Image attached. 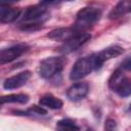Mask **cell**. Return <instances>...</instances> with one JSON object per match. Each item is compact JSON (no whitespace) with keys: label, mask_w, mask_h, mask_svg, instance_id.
<instances>
[{"label":"cell","mask_w":131,"mask_h":131,"mask_svg":"<svg viewBox=\"0 0 131 131\" xmlns=\"http://www.w3.org/2000/svg\"><path fill=\"white\" fill-rule=\"evenodd\" d=\"M49 17L47 7L41 2L33 6H29L19 18L18 28L21 31L32 32L37 31L42 27V24Z\"/></svg>","instance_id":"cell-1"},{"label":"cell","mask_w":131,"mask_h":131,"mask_svg":"<svg viewBox=\"0 0 131 131\" xmlns=\"http://www.w3.org/2000/svg\"><path fill=\"white\" fill-rule=\"evenodd\" d=\"M100 16L101 10L99 8L93 6L84 7L77 13L76 21L73 27L79 33H86L87 30H89L99 20Z\"/></svg>","instance_id":"cell-2"},{"label":"cell","mask_w":131,"mask_h":131,"mask_svg":"<svg viewBox=\"0 0 131 131\" xmlns=\"http://www.w3.org/2000/svg\"><path fill=\"white\" fill-rule=\"evenodd\" d=\"M64 64L62 57L51 56L43 59L39 66V75L43 79H52L60 75Z\"/></svg>","instance_id":"cell-3"},{"label":"cell","mask_w":131,"mask_h":131,"mask_svg":"<svg viewBox=\"0 0 131 131\" xmlns=\"http://www.w3.org/2000/svg\"><path fill=\"white\" fill-rule=\"evenodd\" d=\"M94 70H96V69H95V64H94L92 55L79 58L74 63L73 68L70 72V79L72 81L80 80V79L86 77L87 75H89Z\"/></svg>","instance_id":"cell-4"},{"label":"cell","mask_w":131,"mask_h":131,"mask_svg":"<svg viewBox=\"0 0 131 131\" xmlns=\"http://www.w3.org/2000/svg\"><path fill=\"white\" fill-rule=\"evenodd\" d=\"M91 39V35L89 33H79L70 40L62 43V45L59 47V52L63 54L71 53L78 48H80L82 45H84L87 41Z\"/></svg>","instance_id":"cell-5"},{"label":"cell","mask_w":131,"mask_h":131,"mask_svg":"<svg viewBox=\"0 0 131 131\" xmlns=\"http://www.w3.org/2000/svg\"><path fill=\"white\" fill-rule=\"evenodd\" d=\"M124 52V49L120 46H110L95 54H92L93 56V60H94V64H95V69H99L104 61L110 60L112 58H115L119 55H121Z\"/></svg>","instance_id":"cell-6"},{"label":"cell","mask_w":131,"mask_h":131,"mask_svg":"<svg viewBox=\"0 0 131 131\" xmlns=\"http://www.w3.org/2000/svg\"><path fill=\"white\" fill-rule=\"evenodd\" d=\"M28 49L29 47L26 44H16L8 48L2 49L0 52V64H5L16 59L17 57L23 55Z\"/></svg>","instance_id":"cell-7"},{"label":"cell","mask_w":131,"mask_h":131,"mask_svg":"<svg viewBox=\"0 0 131 131\" xmlns=\"http://www.w3.org/2000/svg\"><path fill=\"white\" fill-rule=\"evenodd\" d=\"M30 78H31L30 71L20 72L14 76H11V77L5 79V81L3 82V87H4V89H7V90L19 88V87L24 86L29 81Z\"/></svg>","instance_id":"cell-8"},{"label":"cell","mask_w":131,"mask_h":131,"mask_svg":"<svg viewBox=\"0 0 131 131\" xmlns=\"http://www.w3.org/2000/svg\"><path fill=\"white\" fill-rule=\"evenodd\" d=\"M89 92V86L86 82H78L73 84L67 91V96L72 101H79L86 97Z\"/></svg>","instance_id":"cell-9"},{"label":"cell","mask_w":131,"mask_h":131,"mask_svg":"<svg viewBox=\"0 0 131 131\" xmlns=\"http://www.w3.org/2000/svg\"><path fill=\"white\" fill-rule=\"evenodd\" d=\"M77 34H79V32L74 27H68V28H58L53 30L47 35V37L55 41L66 42L71 38H73L74 36H76Z\"/></svg>","instance_id":"cell-10"},{"label":"cell","mask_w":131,"mask_h":131,"mask_svg":"<svg viewBox=\"0 0 131 131\" xmlns=\"http://www.w3.org/2000/svg\"><path fill=\"white\" fill-rule=\"evenodd\" d=\"M20 16V10L7 4L0 5V21L3 24L13 23Z\"/></svg>","instance_id":"cell-11"},{"label":"cell","mask_w":131,"mask_h":131,"mask_svg":"<svg viewBox=\"0 0 131 131\" xmlns=\"http://www.w3.org/2000/svg\"><path fill=\"white\" fill-rule=\"evenodd\" d=\"M119 96L128 97L131 95V78L123 76L122 79L118 82V84L113 89Z\"/></svg>","instance_id":"cell-12"},{"label":"cell","mask_w":131,"mask_h":131,"mask_svg":"<svg viewBox=\"0 0 131 131\" xmlns=\"http://www.w3.org/2000/svg\"><path fill=\"white\" fill-rule=\"evenodd\" d=\"M128 12H131V0H123L117 3V5L110 12L111 18H118Z\"/></svg>","instance_id":"cell-13"},{"label":"cell","mask_w":131,"mask_h":131,"mask_svg":"<svg viewBox=\"0 0 131 131\" xmlns=\"http://www.w3.org/2000/svg\"><path fill=\"white\" fill-rule=\"evenodd\" d=\"M39 103L42 106L50 108V110H59V108H61V106L63 104L62 101L59 98L53 96L52 94H45V95H43L40 98Z\"/></svg>","instance_id":"cell-14"},{"label":"cell","mask_w":131,"mask_h":131,"mask_svg":"<svg viewBox=\"0 0 131 131\" xmlns=\"http://www.w3.org/2000/svg\"><path fill=\"white\" fill-rule=\"evenodd\" d=\"M1 104L4 103H27L29 101V95L25 93H17V94H9L1 97Z\"/></svg>","instance_id":"cell-15"},{"label":"cell","mask_w":131,"mask_h":131,"mask_svg":"<svg viewBox=\"0 0 131 131\" xmlns=\"http://www.w3.org/2000/svg\"><path fill=\"white\" fill-rule=\"evenodd\" d=\"M55 128L57 131H81L80 127L71 119H61L57 121Z\"/></svg>","instance_id":"cell-16"},{"label":"cell","mask_w":131,"mask_h":131,"mask_svg":"<svg viewBox=\"0 0 131 131\" xmlns=\"http://www.w3.org/2000/svg\"><path fill=\"white\" fill-rule=\"evenodd\" d=\"M105 131H117V124L115 120L107 119L105 121Z\"/></svg>","instance_id":"cell-17"},{"label":"cell","mask_w":131,"mask_h":131,"mask_svg":"<svg viewBox=\"0 0 131 131\" xmlns=\"http://www.w3.org/2000/svg\"><path fill=\"white\" fill-rule=\"evenodd\" d=\"M28 113H30V114H37V115H46V111L42 107V106H38V105H33L29 111H28Z\"/></svg>","instance_id":"cell-18"},{"label":"cell","mask_w":131,"mask_h":131,"mask_svg":"<svg viewBox=\"0 0 131 131\" xmlns=\"http://www.w3.org/2000/svg\"><path fill=\"white\" fill-rule=\"evenodd\" d=\"M121 69L126 71H131V56H128L126 59H124V61L122 62Z\"/></svg>","instance_id":"cell-19"},{"label":"cell","mask_w":131,"mask_h":131,"mask_svg":"<svg viewBox=\"0 0 131 131\" xmlns=\"http://www.w3.org/2000/svg\"><path fill=\"white\" fill-rule=\"evenodd\" d=\"M86 131H93V130H92V129H91V128H88V129H87V130H86Z\"/></svg>","instance_id":"cell-20"}]
</instances>
